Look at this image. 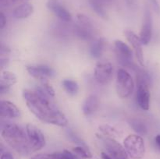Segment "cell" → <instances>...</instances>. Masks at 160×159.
<instances>
[{"label":"cell","mask_w":160,"mask_h":159,"mask_svg":"<svg viewBox=\"0 0 160 159\" xmlns=\"http://www.w3.org/2000/svg\"><path fill=\"white\" fill-rule=\"evenodd\" d=\"M6 24V18L2 12L0 13V29L2 30Z\"/></svg>","instance_id":"33"},{"label":"cell","mask_w":160,"mask_h":159,"mask_svg":"<svg viewBox=\"0 0 160 159\" xmlns=\"http://www.w3.org/2000/svg\"><path fill=\"white\" fill-rule=\"evenodd\" d=\"M139 37L142 45H148L152 37V17L148 9H145L143 23L141 29Z\"/></svg>","instance_id":"10"},{"label":"cell","mask_w":160,"mask_h":159,"mask_svg":"<svg viewBox=\"0 0 160 159\" xmlns=\"http://www.w3.org/2000/svg\"><path fill=\"white\" fill-rule=\"evenodd\" d=\"M52 154L53 159H79L78 156L73 154L70 151H67V150H64L61 152L53 153Z\"/></svg>","instance_id":"25"},{"label":"cell","mask_w":160,"mask_h":159,"mask_svg":"<svg viewBox=\"0 0 160 159\" xmlns=\"http://www.w3.org/2000/svg\"><path fill=\"white\" fill-rule=\"evenodd\" d=\"M34 7L31 3L24 2L21 3L20 6H17L12 12V15L16 19L18 20H23V19L28 18V17L33 13Z\"/></svg>","instance_id":"17"},{"label":"cell","mask_w":160,"mask_h":159,"mask_svg":"<svg viewBox=\"0 0 160 159\" xmlns=\"http://www.w3.org/2000/svg\"><path fill=\"white\" fill-rule=\"evenodd\" d=\"M28 0H20V2H21V3H24V2H28Z\"/></svg>","instance_id":"40"},{"label":"cell","mask_w":160,"mask_h":159,"mask_svg":"<svg viewBox=\"0 0 160 159\" xmlns=\"http://www.w3.org/2000/svg\"><path fill=\"white\" fill-rule=\"evenodd\" d=\"M116 90L121 98H129L134 90V81L125 69H119L117 73Z\"/></svg>","instance_id":"3"},{"label":"cell","mask_w":160,"mask_h":159,"mask_svg":"<svg viewBox=\"0 0 160 159\" xmlns=\"http://www.w3.org/2000/svg\"><path fill=\"white\" fill-rule=\"evenodd\" d=\"M98 138L102 143L107 154L112 159H128V154L124 147L117 142L113 137L104 135H97Z\"/></svg>","instance_id":"5"},{"label":"cell","mask_w":160,"mask_h":159,"mask_svg":"<svg viewBox=\"0 0 160 159\" xmlns=\"http://www.w3.org/2000/svg\"><path fill=\"white\" fill-rule=\"evenodd\" d=\"M127 5L131 9H135L138 7V0H125Z\"/></svg>","instance_id":"31"},{"label":"cell","mask_w":160,"mask_h":159,"mask_svg":"<svg viewBox=\"0 0 160 159\" xmlns=\"http://www.w3.org/2000/svg\"><path fill=\"white\" fill-rule=\"evenodd\" d=\"M130 126L134 129L135 132H137L140 136H145L148 133V127L146 124L142 120L137 118H131L128 121Z\"/></svg>","instance_id":"19"},{"label":"cell","mask_w":160,"mask_h":159,"mask_svg":"<svg viewBox=\"0 0 160 159\" xmlns=\"http://www.w3.org/2000/svg\"><path fill=\"white\" fill-rule=\"evenodd\" d=\"M95 1L98 2H99V3H101V4L103 5V6H106V5L109 4V3L112 2V0H95Z\"/></svg>","instance_id":"38"},{"label":"cell","mask_w":160,"mask_h":159,"mask_svg":"<svg viewBox=\"0 0 160 159\" xmlns=\"http://www.w3.org/2000/svg\"><path fill=\"white\" fill-rule=\"evenodd\" d=\"M42 82V87H43V89L45 90V91L49 95L50 97H54L56 93H55V90L53 89V87H52L51 84L48 82L47 80H44L41 81Z\"/></svg>","instance_id":"28"},{"label":"cell","mask_w":160,"mask_h":159,"mask_svg":"<svg viewBox=\"0 0 160 159\" xmlns=\"http://www.w3.org/2000/svg\"><path fill=\"white\" fill-rule=\"evenodd\" d=\"M26 70L32 77L39 80L40 81L47 80L48 77H52L55 75L53 69L46 65H28Z\"/></svg>","instance_id":"11"},{"label":"cell","mask_w":160,"mask_h":159,"mask_svg":"<svg viewBox=\"0 0 160 159\" xmlns=\"http://www.w3.org/2000/svg\"><path fill=\"white\" fill-rule=\"evenodd\" d=\"M66 132H67V137H68L69 140H71L73 143H77V144H78L79 146L86 147L84 142L83 141V140H81V139L80 138V137H78L76 133H75L74 131L72 130L71 129H67V131H66Z\"/></svg>","instance_id":"27"},{"label":"cell","mask_w":160,"mask_h":159,"mask_svg":"<svg viewBox=\"0 0 160 159\" xmlns=\"http://www.w3.org/2000/svg\"><path fill=\"white\" fill-rule=\"evenodd\" d=\"M17 82V79L16 75L13 73L9 71H3L1 75V81L0 85L12 87Z\"/></svg>","instance_id":"20"},{"label":"cell","mask_w":160,"mask_h":159,"mask_svg":"<svg viewBox=\"0 0 160 159\" xmlns=\"http://www.w3.org/2000/svg\"><path fill=\"white\" fill-rule=\"evenodd\" d=\"M124 34L128 41L131 44L133 48H134L138 62L140 64L141 66L143 67L145 65V63H144V54L143 49H142V43L140 40V37L135 33L131 31H126L124 32Z\"/></svg>","instance_id":"12"},{"label":"cell","mask_w":160,"mask_h":159,"mask_svg":"<svg viewBox=\"0 0 160 159\" xmlns=\"http://www.w3.org/2000/svg\"><path fill=\"white\" fill-rule=\"evenodd\" d=\"M155 143H156V147L160 151V134H158L155 137Z\"/></svg>","instance_id":"37"},{"label":"cell","mask_w":160,"mask_h":159,"mask_svg":"<svg viewBox=\"0 0 160 159\" xmlns=\"http://www.w3.org/2000/svg\"><path fill=\"white\" fill-rule=\"evenodd\" d=\"M101 156H102V159H112V157L109 155V154H106V153H104V152L102 153Z\"/></svg>","instance_id":"39"},{"label":"cell","mask_w":160,"mask_h":159,"mask_svg":"<svg viewBox=\"0 0 160 159\" xmlns=\"http://www.w3.org/2000/svg\"><path fill=\"white\" fill-rule=\"evenodd\" d=\"M12 4V0H0V5H1L2 7H7Z\"/></svg>","instance_id":"34"},{"label":"cell","mask_w":160,"mask_h":159,"mask_svg":"<svg viewBox=\"0 0 160 159\" xmlns=\"http://www.w3.org/2000/svg\"><path fill=\"white\" fill-rule=\"evenodd\" d=\"M30 159H53L52 154H38Z\"/></svg>","instance_id":"29"},{"label":"cell","mask_w":160,"mask_h":159,"mask_svg":"<svg viewBox=\"0 0 160 159\" xmlns=\"http://www.w3.org/2000/svg\"><path fill=\"white\" fill-rule=\"evenodd\" d=\"M105 41L103 38H98L93 40L90 46L89 52L94 59H98L102 56L104 50Z\"/></svg>","instance_id":"18"},{"label":"cell","mask_w":160,"mask_h":159,"mask_svg":"<svg viewBox=\"0 0 160 159\" xmlns=\"http://www.w3.org/2000/svg\"><path fill=\"white\" fill-rule=\"evenodd\" d=\"M123 147L128 156L133 159H142L145 154V144L142 136L131 134L123 140Z\"/></svg>","instance_id":"4"},{"label":"cell","mask_w":160,"mask_h":159,"mask_svg":"<svg viewBox=\"0 0 160 159\" xmlns=\"http://www.w3.org/2000/svg\"><path fill=\"white\" fill-rule=\"evenodd\" d=\"M9 88L10 87H7V86L0 85V93H1V94H6L7 92H9Z\"/></svg>","instance_id":"36"},{"label":"cell","mask_w":160,"mask_h":159,"mask_svg":"<svg viewBox=\"0 0 160 159\" xmlns=\"http://www.w3.org/2000/svg\"><path fill=\"white\" fill-rule=\"evenodd\" d=\"M73 35L81 40L91 41L95 36V27H89L78 23L73 26Z\"/></svg>","instance_id":"15"},{"label":"cell","mask_w":160,"mask_h":159,"mask_svg":"<svg viewBox=\"0 0 160 159\" xmlns=\"http://www.w3.org/2000/svg\"><path fill=\"white\" fill-rule=\"evenodd\" d=\"M1 136L11 148L22 155L31 152L26 130L15 123L2 122Z\"/></svg>","instance_id":"2"},{"label":"cell","mask_w":160,"mask_h":159,"mask_svg":"<svg viewBox=\"0 0 160 159\" xmlns=\"http://www.w3.org/2000/svg\"><path fill=\"white\" fill-rule=\"evenodd\" d=\"M0 159H14V157L9 151H1Z\"/></svg>","instance_id":"32"},{"label":"cell","mask_w":160,"mask_h":159,"mask_svg":"<svg viewBox=\"0 0 160 159\" xmlns=\"http://www.w3.org/2000/svg\"><path fill=\"white\" fill-rule=\"evenodd\" d=\"M9 62V58L8 57H3L2 56L1 57V61H0V64H1V67L2 68H4L5 65H6Z\"/></svg>","instance_id":"35"},{"label":"cell","mask_w":160,"mask_h":159,"mask_svg":"<svg viewBox=\"0 0 160 159\" xmlns=\"http://www.w3.org/2000/svg\"><path fill=\"white\" fill-rule=\"evenodd\" d=\"M73 152L78 155L79 157H83L84 159H89L92 158V155L91 154V152L89 151L88 148L87 147H84V146H78L73 147Z\"/></svg>","instance_id":"24"},{"label":"cell","mask_w":160,"mask_h":159,"mask_svg":"<svg viewBox=\"0 0 160 159\" xmlns=\"http://www.w3.org/2000/svg\"><path fill=\"white\" fill-rule=\"evenodd\" d=\"M115 53L117 61L121 65L131 68L133 65V52L131 48L126 43L120 40H117L114 42Z\"/></svg>","instance_id":"7"},{"label":"cell","mask_w":160,"mask_h":159,"mask_svg":"<svg viewBox=\"0 0 160 159\" xmlns=\"http://www.w3.org/2000/svg\"><path fill=\"white\" fill-rule=\"evenodd\" d=\"M0 115L2 118H18L20 116V111L17 105L11 101L2 100L0 103Z\"/></svg>","instance_id":"14"},{"label":"cell","mask_w":160,"mask_h":159,"mask_svg":"<svg viewBox=\"0 0 160 159\" xmlns=\"http://www.w3.org/2000/svg\"><path fill=\"white\" fill-rule=\"evenodd\" d=\"M77 19H78V22L79 24L83 25L85 26H89V27H95L93 21L90 17L86 16L84 13H78L77 15Z\"/></svg>","instance_id":"26"},{"label":"cell","mask_w":160,"mask_h":159,"mask_svg":"<svg viewBox=\"0 0 160 159\" xmlns=\"http://www.w3.org/2000/svg\"><path fill=\"white\" fill-rule=\"evenodd\" d=\"M50 97L42 87H36L35 90H24L23 98L30 112L42 122L63 127L67 125L66 115L50 101Z\"/></svg>","instance_id":"1"},{"label":"cell","mask_w":160,"mask_h":159,"mask_svg":"<svg viewBox=\"0 0 160 159\" xmlns=\"http://www.w3.org/2000/svg\"><path fill=\"white\" fill-rule=\"evenodd\" d=\"M25 130L28 134L31 153L40 151L45 146L46 140L45 135L37 126L32 124H27Z\"/></svg>","instance_id":"6"},{"label":"cell","mask_w":160,"mask_h":159,"mask_svg":"<svg viewBox=\"0 0 160 159\" xmlns=\"http://www.w3.org/2000/svg\"><path fill=\"white\" fill-rule=\"evenodd\" d=\"M62 87L70 95H75L79 90V86L75 80L70 79H65L62 81Z\"/></svg>","instance_id":"21"},{"label":"cell","mask_w":160,"mask_h":159,"mask_svg":"<svg viewBox=\"0 0 160 159\" xmlns=\"http://www.w3.org/2000/svg\"><path fill=\"white\" fill-rule=\"evenodd\" d=\"M150 3L152 5V9L156 11L157 13H160V5L158 0H149Z\"/></svg>","instance_id":"30"},{"label":"cell","mask_w":160,"mask_h":159,"mask_svg":"<svg viewBox=\"0 0 160 159\" xmlns=\"http://www.w3.org/2000/svg\"><path fill=\"white\" fill-rule=\"evenodd\" d=\"M99 107V99L95 94H92L88 97L83 103L82 111L85 115H92L96 112Z\"/></svg>","instance_id":"16"},{"label":"cell","mask_w":160,"mask_h":159,"mask_svg":"<svg viewBox=\"0 0 160 159\" xmlns=\"http://www.w3.org/2000/svg\"><path fill=\"white\" fill-rule=\"evenodd\" d=\"M89 5H90L91 8L92 9V10L95 12L98 16H99L100 17L103 19L107 18L108 15L107 12H106V9H105L103 5H102L101 3L95 1V0H88Z\"/></svg>","instance_id":"22"},{"label":"cell","mask_w":160,"mask_h":159,"mask_svg":"<svg viewBox=\"0 0 160 159\" xmlns=\"http://www.w3.org/2000/svg\"><path fill=\"white\" fill-rule=\"evenodd\" d=\"M46 7L52 12L62 22L70 23L72 20V16L67 8L62 4L59 0H48Z\"/></svg>","instance_id":"9"},{"label":"cell","mask_w":160,"mask_h":159,"mask_svg":"<svg viewBox=\"0 0 160 159\" xmlns=\"http://www.w3.org/2000/svg\"><path fill=\"white\" fill-rule=\"evenodd\" d=\"M98 129H99L102 135L106 136V137H110L114 138V137H116L118 134V131L110 125H102L98 127Z\"/></svg>","instance_id":"23"},{"label":"cell","mask_w":160,"mask_h":159,"mask_svg":"<svg viewBox=\"0 0 160 159\" xmlns=\"http://www.w3.org/2000/svg\"><path fill=\"white\" fill-rule=\"evenodd\" d=\"M113 74V66L110 62H99L95 65L94 76L100 84H107L111 80Z\"/></svg>","instance_id":"8"},{"label":"cell","mask_w":160,"mask_h":159,"mask_svg":"<svg viewBox=\"0 0 160 159\" xmlns=\"http://www.w3.org/2000/svg\"><path fill=\"white\" fill-rule=\"evenodd\" d=\"M137 85L136 102L142 110L148 111L150 106V92L148 88L149 85L146 84H139Z\"/></svg>","instance_id":"13"}]
</instances>
